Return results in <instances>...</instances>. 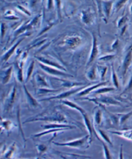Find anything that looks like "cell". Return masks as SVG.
I'll return each instance as SVG.
<instances>
[{
  "mask_svg": "<svg viewBox=\"0 0 132 159\" xmlns=\"http://www.w3.org/2000/svg\"><path fill=\"white\" fill-rule=\"evenodd\" d=\"M39 66H40V68L43 70L44 72H45L46 73H47L48 74L54 76L56 77H61V78H69V77H73L74 76L71 74L66 73V72L63 71V70H59L57 68L52 67V66H49L45 65H43L41 63H38Z\"/></svg>",
  "mask_w": 132,
  "mask_h": 159,
  "instance_id": "obj_3",
  "label": "cell"
},
{
  "mask_svg": "<svg viewBox=\"0 0 132 159\" xmlns=\"http://www.w3.org/2000/svg\"><path fill=\"white\" fill-rule=\"evenodd\" d=\"M17 145L16 143H13L7 149H4L2 155L5 159H12L17 151Z\"/></svg>",
  "mask_w": 132,
  "mask_h": 159,
  "instance_id": "obj_17",
  "label": "cell"
},
{
  "mask_svg": "<svg viewBox=\"0 0 132 159\" xmlns=\"http://www.w3.org/2000/svg\"><path fill=\"white\" fill-rule=\"evenodd\" d=\"M59 80H60L61 82H62V84H61V86L67 88L68 89H71V88H75V87H79V86H84L85 83H80V82H75V81H71L69 80H65V79H60L59 78Z\"/></svg>",
  "mask_w": 132,
  "mask_h": 159,
  "instance_id": "obj_23",
  "label": "cell"
},
{
  "mask_svg": "<svg viewBox=\"0 0 132 159\" xmlns=\"http://www.w3.org/2000/svg\"><path fill=\"white\" fill-rule=\"evenodd\" d=\"M107 84V82H104V81H102L101 83H99L98 84H93V85H92V86H90L89 87H86L85 88H84V89L81 91H80L79 92H78L77 93V96L78 97H83V96H86L87 95H89V93H90L92 92H93L95 90L98 89V88L101 87V86H105L106 84Z\"/></svg>",
  "mask_w": 132,
  "mask_h": 159,
  "instance_id": "obj_15",
  "label": "cell"
},
{
  "mask_svg": "<svg viewBox=\"0 0 132 159\" xmlns=\"http://www.w3.org/2000/svg\"><path fill=\"white\" fill-rule=\"evenodd\" d=\"M82 116H83V120H84V125L88 130V131H89V134L92 140V137H93V134L95 133L96 137H97V134L95 133V131L94 129V127H93V125H92V122L91 120H90L89 119V116H88V114L86 113V112L81 114Z\"/></svg>",
  "mask_w": 132,
  "mask_h": 159,
  "instance_id": "obj_19",
  "label": "cell"
},
{
  "mask_svg": "<svg viewBox=\"0 0 132 159\" xmlns=\"http://www.w3.org/2000/svg\"><path fill=\"white\" fill-rule=\"evenodd\" d=\"M17 93V86L15 84L12 86L11 90L10 91L9 93H8L7 98L5 99V101L4 102V108H3L5 112L8 113L12 110L15 104V102L16 101Z\"/></svg>",
  "mask_w": 132,
  "mask_h": 159,
  "instance_id": "obj_6",
  "label": "cell"
},
{
  "mask_svg": "<svg viewBox=\"0 0 132 159\" xmlns=\"http://www.w3.org/2000/svg\"><path fill=\"white\" fill-rule=\"evenodd\" d=\"M43 1H45V0H43Z\"/></svg>",
  "mask_w": 132,
  "mask_h": 159,
  "instance_id": "obj_47",
  "label": "cell"
},
{
  "mask_svg": "<svg viewBox=\"0 0 132 159\" xmlns=\"http://www.w3.org/2000/svg\"><path fill=\"white\" fill-rule=\"evenodd\" d=\"M61 102H62L64 105L66 106V107H68L70 108L77 110L79 113L81 114L86 112V111L84 110V108L81 107L80 106H79L77 104L74 102L73 101H69L68 99H64V100H61Z\"/></svg>",
  "mask_w": 132,
  "mask_h": 159,
  "instance_id": "obj_24",
  "label": "cell"
},
{
  "mask_svg": "<svg viewBox=\"0 0 132 159\" xmlns=\"http://www.w3.org/2000/svg\"><path fill=\"white\" fill-rule=\"evenodd\" d=\"M17 8H19L20 11H21L23 13L26 14H28L29 16H30V13L28 12V10H26V8H25L24 7H23L22 6H17Z\"/></svg>",
  "mask_w": 132,
  "mask_h": 159,
  "instance_id": "obj_44",
  "label": "cell"
},
{
  "mask_svg": "<svg viewBox=\"0 0 132 159\" xmlns=\"http://www.w3.org/2000/svg\"><path fill=\"white\" fill-rule=\"evenodd\" d=\"M23 88L24 93L26 100V102H27V104L30 106V107L32 108H37L38 107H40L41 105L38 102V101L29 92L27 88L26 87L25 84H23Z\"/></svg>",
  "mask_w": 132,
  "mask_h": 159,
  "instance_id": "obj_12",
  "label": "cell"
},
{
  "mask_svg": "<svg viewBox=\"0 0 132 159\" xmlns=\"http://www.w3.org/2000/svg\"><path fill=\"white\" fill-rule=\"evenodd\" d=\"M7 30V25L5 23H0V38L1 39H3L5 36V34Z\"/></svg>",
  "mask_w": 132,
  "mask_h": 159,
  "instance_id": "obj_36",
  "label": "cell"
},
{
  "mask_svg": "<svg viewBox=\"0 0 132 159\" xmlns=\"http://www.w3.org/2000/svg\"><path fill=\"white\" fill-rule=\"evenodd\" d=\"M86 99L89 100L90 101L95 102L97 104H99L100 107H103L104 105H112V106H122L121 103L116 100L115 98H112L110 96L107 95H101L99 98H96L94 99H90L86 98Z\"/></svg>",
  "mask_w": 132,
  "mask_h": 159,
  "instance_id": "obj_7",
  "label": "cell"
},
{
  "mask_svg": "<svg viewBox=\"0 0 132 159\" xmlns=\"http://www.w3.org/2000/svg\"><path fill=\"white\" fill-rule=\"evenodd\" d=\"M130 14H131V15L132 16V3L131 4V5L130 7Z\"/></svg>",
  "mask_w": 132,
  "mask_h": 159,
  "instance_id": "obj_45",
  "label": "cell"
},
{
  "mask_svg": "<svg viewBox=\"0 0 132 159\" xmlns=\"http://www.w3.org/2000/svg\"><path fill=\"white\" fill-rule=\"evenodd\" d=\"M34 121H47L50 122H57V123H64L66 124L68 121L64 115L60 111H53L51 114H47V116H43L41 117H36L34 119H28L25 122H30Z\"/></svg>",
  "mask_w": 132,
  "mask_h": 159,
  "instance_id": "obj_2",
  "label": "cell"
},
{
  "mask_svg": "<svg viewBox=\"0 0 132 159\" xmlns=\"http://www.w3.org/2000/svg\"><path fill=\"white\" fill-rule=\"evenodd\" d=\"M98 77H99V76L97 66L93 65L89 70H88V72L86 73V77L90 81H96L97 79H98Z\"/></svg>",
  "mask_w": 132,
  "mask_h": 159,
  "instance_id": "obj_25",
  "label": "cell"
},
{
  "mask_svg": "<svg viewBox=\"0 0 132 159\" xmlns=\"http://www.w3.org/2000/svg\"><path fill=\"white\" fill-rule=\"evenodd\" d=\"M128 17L127 16H122L121 18L119 20L118 22H117V26L119 28H122L123 26H126V23L128 21Z\"/></svg>",
  "mask_w": 132,
  "mask_h": 159,
  "instance_id": "obj_38",
  "label": "cell"
},
{
  "mask_svg": "<svg viewBox=\"0 0 132 159\" xmlns=\"http://www.w3.org/2000/svg\"><path fill=\"white\" fill-rule=\"evenodd\" d=\"M94 129L95 131V133L97 134V137H98L99 140H101V139L103 140V142L105 143L106 144H109L110 146H113V143L110 138V137L108 135V134L106 133V132L98 127L94 128Z\"/></svg>",
  "mask_w": 132,
  "mask_h": 159,
  "instance_id": "obj_18",
  "label": "cell"
},
{
  "mask_svg": "<svg viewBox=\"0 0 132 159\" xmlns=\"http://www.w3.org/2000/svg\"><path fill=\"white\" fill-rule=\"evenodd\" d=\"M5 18L8 20H17L18 19V17L16 16V15L14 14V12L11 11H7L5 13Z\"/></svg>",
  "mask_w": 132,
  "mask_h": 159,
  "instance_id": "obj_37",
  "label": "cell"
},
{
  "mask_svg": "<svg viewBox=\"0 0 132 159\" xmlns=\"http://www.w3.org/2000/svg\"><path fill=\"white\" fill-rule=\"evenodd\" d=\"M131 88H132V74H131V77H130V79L129 83H128V84L127 87L126 88V89H125V92H126V91H128V90L131 89Z\"/></svg>",
  "mask_w": 132,
  "mask_h": 159,
  "instance_id": "obj_41",
  "label": "cell"
},
{
  "mask_svg": "<svg viewBox=\"0 0 132 159\" xmlns=\"http://www.w3.org/2000/svg\"><path fill=\"white\" fill-rule=\"evenodd\" d=\"M97 68H98L99 76L101 79H104L106 74H107L108 68L107 66H97Z\"/></svg>",
  "mask_w": 132,
  "mask_h": 159,
  "instance_id": "obj_35",
  "label": "cell"
},
{
  "mask_svg": "<svg viewBox=\"0 0 132 159\" xmlns=\"http://www.w3.org/2000/svg\"><path fill=\"white\" fill-rule=\"evenodd\" d=\"M92 36H93L92 47V50H91L90 54L89 61H88V63H87V66H89L97 58H98V56L99 54V47H98V40H97V38L94 34H93Z\"/></svg>",
  "mask_w": 132,
  "mask_h": 159,
  "instance_id": "obj_9",
  "label": "cell"
},
{
  "mask_svg": "<svg viewBox=\"0 0 132 159\" xmlns=\"http://www.w3.org/2000/svg\"><path fill=\"white\" fill-rule=\"evenodd\" d=\"M115 0H102V9L105 20H108L112 11L113 8V4Z\"/></svg>",
  "mask_w": 132,
  "mask_h": 159,
  "instance_id": "obj_13",
  "label": "cell"
},
{
  "mask_svg": "<svg viewBox=\"0 0 132 159\" xmlns=\"http://www.w3.org/2000/svg\"><path fill=\"white\" fill-rule=\"evenodd\" d=\"M128 0H117V1L114 3V6L113 9L114 10V12H117L120 11L121 8L124 6Z\"/></svg>",
  "mask_w": 132,
  "mask_h": 159,
  "instance_id": "obj_31",
  "label": "cell"
},
{
  "mask_svg": "<svg viewBox=\"0 0 132 159\" xmlns=\"http://www.w3.org/2000/svg\"><path fill=\"white\" fill-rule=\"evenodd\" d=\"M55 6L57 8V11L59 18H61V0H54Z\"/></svg>",
  "mask_w": 132,
  "mask_h": 159,
  "instance_id": "obj_39",
  "label": "cell"
},
{
  "mask_svg": "<svg viewBox=\"0 0 132 159\" xmlns=\"http://www.w3.org/2000/svg\"><path fill=\"white\" fill-rule=\"evenodd\" d=\"M86 87V86H79V87L73 88H71V89H68L67 91H64L63 92H61V93L57 94L55 96H52L48 98L41 99V101H50V100H54V99L64 100V99H66V98H69L70 96H71L75 93H77L78 92L83 90Z\"/></svg>",
  "mask_w": 132,
  "mask_h": 159,
  "instance_id": "obj_5",
  "label": "cell"
},
{
  "mask_svg": "<svg viewBox=\"0 0 132 159\" xmlns=\"http://www.w3.org/2000/svg\"><path fill=\"white\" fill-rule=\"evenodd\" d=\"M92 142V140L90 135H86L83 137H81L77 139H75L68 142L65 143H56L53 142L54 144L58 146H64L69 148H88Z\"/></svg>",
  "mask_w": 132,
  "mask_h": 159,
  "instance_id": "obj_1",
  "label": "cell"
},
{
  "mask_svg": "<svg viewBox=\"0 0 132 159\" xmlns=\"http://www.w3.org/2000/svg\"><path fill=\"white\" fill-rule=\"evenodd\" d=\"M35 81H36L37 85L40 88H52L47 79L45 76H43L38 73L35 75Z\"/></svg>",
  "mask_w": 132,
  "mask_h": 159,
  "instance_id": "obj_20",
  "label": "cell"
},
{
  "mask_svg": "<svg viewBox=\"0 0 132 159\" xmlns=\"http://www.w3.org/2000/svg\"><path fill=\"white\" fill-rule=\"evenodd\" d=\"M34 61H32L31 63H30L27 70H26V77H25V83H27L30 79V77L33 73L34 71Z\"/></svg>",
  "mask_w": 132,
  "mask_h": 159,
  "instance_id": "obj_32",
  "label": "cell"
},
{
  "mask_svg": "<svg viewBox=\"0 0 132 159\" xmlns=\"http://www.w3.org/2000/svg\"><path fill=\"white\" fill-rule=\"evenodd\" d=\"M48 144H38L36 146V148L38 150V152L39 155H43V153H45L47 150L48 149Z\"/></svg>",
  "mask_w": 132,
  "mask_h": 159,
  "instance_id": "obj_34",
  "label": "cell"
},
{
  "mask_svg": "<svg viewBox=\"0 0 132 159\" xmlns=\"http://www.w3.org/2000/svg\"><path fill=\"white\" fill-rule=\"evenodd\" d=\"M102 144L104 156L105 159H113L110 149H109L108 146L107 145V144L102 141Z\"/></svg>",
  "mask_w": 132,
  "mask_h": 159,
  "instance_id": "obj_33",
  "label": "cell"
},
{
  "mask_svg": "<svg viewBox=\"0 0 132 159\" xmlns=\"http://www.w3.org/2000/svg\"><path fill=\"white\" fill-rule=\"evenodd\" d=\"M112 81L113 83V84L116 88H119V81L117 77V75L115 71V69H114L113 64L112 66Z\"/></svg>",
  "mask_w": 132,
  "mask_h": 159,
  "instance_id": "obj_29",
  "label": "cell"
},
{
  "mask_svg": "<svg viewBox=\"0 0 132 159\" xmlns=\"http://www.w3.org/2000/svg\"><path fill=\"white\" fill-rule=\"evenodd\" d=\"M40 1L41 0H30V7L34 8Z\"/></svg>",
  "mask_w": 132,
  "mask_h": 159,
  "instance_id": "obj_42",
  "label": "cell"
},
{
  "mask_svg": "<svg viewBox=\"0 0 132 159\" xmlns=\"http://www.w3.org/2000/svg\"><path fill=\"white\" fill-rule=\"evenodd\" d=\"M36 58L38 62H39V63L43 65L54 67L59 70H63V71L66 72V68L62 64H61L59 62L57 61L54 57H50V56H36Z\"/></svg>",
  "mask_w": 132,
  "mask_h": 159,
  "instance_id": "obj_4",
  "label": "cell"
},
{
  "mask_svg": "<svg viewBox=\"0 0 132 159\" xmlns=\"http://www.w3.org/2000/svg\"><path fill=\"white\" fill-rule=\"evenodd\" d=\"M13 72V66H11L4 70L2 74V83L3 84H7L10 82Z\"/></svg>",
  "mask_w": 132,
  "mask_h": 159,
  "instance_id": "obj_22",
  "label": "cell"
},
{
  "mask_svg": "<svg viewBox=\"0 0 132 159\" xmlns=\"http://www.w3.org/2000/svg\"><path fill=\"white\" fill-rule=\"evenodd\" d=\"M14 128L15 125L12 120L0 117V134L7 133L8 134Z\"/></svg>",
  "mask_w": 132,
  "mask_h": 159,
  "instance_id": "obj_10",
  "label": "cell"
},
{
  "mask_svg": "<svg viewBox=\"0 0 132 159\" xmlns=\"http://www.w3.org/2000/svg\"><path fill=\"white\" fill-rule=\"evenodd\" d=\"M114 57V55H106V56H104L101 57H99L98 58V59L99 61H110L112 59H113Z\"/></svg>",
  "mask_w": 132,
  "mask_h": 159,
  "instance_id": "obj_40",
  "label": "cell"
},
{
  "mask_svg": "<svg viewBox=\"0 0 132 159\" xmlns=\"http://www.w3.org/2000/svg\"><path fill=\"white\" fill-rule=\"evenodd\" d=\"M103 121V112L99 107H97L93 111V127L97 128L101 126Z\"/></svg>",
  "mask_w": 132,
  "mask_h": 159,
  "instance_id": "obj_14",
  "label": "cell"
},
{
  "mask_svg": "<svg viewBox=\"0 0 132 159\" xmlns=\"http://www.w3.org/2000/svg\"><path fill=\"white\" fill-rule=\"evenodd\" d=\"M108 132L112 134L118 135L122 138H124L128 140L132 141V129L119 131H108Z\"/></svg>",
  "mask_w": 132,
  "mask_h": 159,
  "instance_id": "obj_21",
  "label": "cell"
},
{
  "mask_svg": "<svg viewBox=\"0 0 132 159\" xmlns=\"http://www.w3.org/2000/svg\"><path fill=\"white\" fill-rule=\"evenodd\" d=\"M45 159H54V158H53L52 157H46Z\"/></svg>",
  "mask_w": 132,
  "mask_h": 159,
  "instance_id": "obj_46",
  "label": "cell"
},
{
  "mask_svg": "<svg viewBox=\"0 0 132 159\" xmlns=\"http://www.w3.org/2000/svg\"><path fill=\"white\" fill-rule=\"evenodd\" d=\"M23 38L20 39L17 41L16 44H14V45L11 47L9 49H8L5 54L2 56V61L3 62V63H7V62L9 60V59L11 57V56L13 55V54L14 53L15 50H16V48H17V47L19 46L20 44L23 41Z\"/></svg>",
  "mask_w": 132,
  "mask_h": 159,
  "instance_id": "obj_16",
  "label": "cell"
},
{
  "mask_svg": "<svg viewBox=\"0 0 132 159\" xmlns=\"http://www.w3.org/2000/svg\"><path fill=\"white\" fill-rule=\"evenodd\" d=\"M116 90L115 87H100L98 89H96L93 91V93L96 95H103Z\"/></svg>",
  "mask_w": 132,
  "mask_h": 159,
  "instance_id": "obj_28",
  "label": "cell"
},
{
  "mask_svg": "<svg viewBox=\"0 0 132 159\" xmlns=\"http://www.w3.org/2000/svg\"><path fill=\"white\" fill-rule=\"evenodd\" d=\"M132 116V111L126 113H117L116 116V121L119 123V125H124V124Z\"/></svg>",
  "mask_w": 132,
  "mask_h": 159,
  "instance_id": "obj_26",
  "label": "cell"
},
{
  "mask_svg": "<svg viewBox=\"0 0 132 159\" xmlns=\"http://www.w3.org/2000/svg\"><path fill=\"white\" fill-rule=\"evenodd\" d=\"M81 20L86 25H89L92 23L93 17L90 11H83L81 13Z\"/></svg>",
  "mask_w": 132,
  "mask_h": 159,
  "instance_id": "obj_27",
  "label": "cell"
},
{
  "mask_svg": "<svg viewBox=\"0 0 132 159\" xmlns=\"http://www.w3.org/2000/svg\"><path fill=\"white\" fill-rule=\"evenodd\" d=\"M132 63V47H130L126 54L124 59L122 61V74L123 78H125L126 75V74Z\"/></svg>",
  "mask_w": 132,
  "mask_h": 159,
  "instance_id": "obj_8",
  "label": "cell"
},
{
  "mask_svg": "<svg viewBox=\"0 0 132 159\" xmlns=\"http://www.w3.org/2000/svg\"><path fill=\"white\" fill-rule=\"evenodd\" d=\"M81 38L78 36H68L63 40V43L65 47L70 49L76 48L81 44Z\"/></svg>",
  "mask_w": 132,
  "mask_h": 159,
  "instance_id": "obj_11",
  "label": "cell"
},
{
  "mask_svg": "<svg viewBox=\"0 0 132 159\" xmlns=\"http://www.w3.org/2000/svg\"><path fill=\"white\" fill-rule=\"evenodd\" d=\"M119 159H125L124 154H123V146H122V144H121V147H120V152H119Z\"/></svg>",
  "mask_w": 132,
  "mask_h": 159,
  "instance_id": "obj_43",
  "label": "cell"
},
{
  "mask_svg": "<svg viewBox=\"0 0 132 159\" xmlns=\"http://www.w3.org/2000/svg\"><path fill=\"white\" fill-rule=\"evenodd\" d=\"M60 91V90H55L53 88H39L37 90V94L38 95H44L47 93H53Z\"/></svg>",
  "mask_w": 132,
  "mask_h": 159,
  "instance_id": "obj_30",
  "label": "cell"
}]
</instances>
